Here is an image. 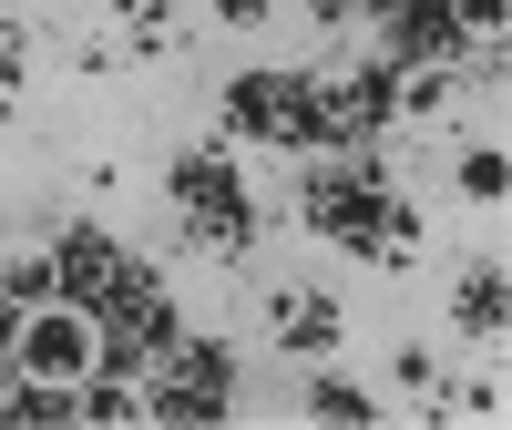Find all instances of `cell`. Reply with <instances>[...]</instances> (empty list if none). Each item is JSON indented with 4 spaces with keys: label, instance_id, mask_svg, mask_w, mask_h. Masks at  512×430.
Here are the masks:
<instances>
[{
    "label": "cell",
    "instance_id": "cell-1",
    "mask_svg": "<svg viewBox=\"0 0 512 430\" xmlns=\"http://www.w3.org/2000/svg\"><path fill=\"white\" fill-rule=\"evenodd\" d=\"M11 359L21 379H93L103 369V318L82 308V297H31V308H11Z\"/></svg>",
    "mask_w": 512,
    "mask_h": 430
},
{
    "label": "cell",
    "instance_id": "cell-2",
    "mask_svg": "<svg viewBox=\"0 0 512 430\" xmlns=\"http://www.w3.org/2000/svg\"><path fill=\"white\" fill-rule=\"evenodd\" d=\"M216 144H287L308 154V72H236L216 103Z\"/></svg>",
    "mask_w": 512,
    "mask_h": 430
},
{
    "label": "cell",
    "instance_id": "cell-3",
    "mask_svg": "<svg viewBox=\"0 0 512 430\" xmlns=\"http://www.w3.org/2000/svg\"><path fill=\"white\" fill-rule=\"evenodd\" d=\"M267 338L287 359H338V349H349V308H338L328 287H277L267 297Z\"/></svg>",
    "mask_w": 512,
    "mask_h": 430
},
{
    "label": "cell",
    "instance_id": "cell-4",
    "mask_svg": "<svg viewBox=\"0 0 512 430\" xmlns=\"http://www.w3.org/2000/svg\"><path fill=\"white\" fill-rule=\"evenodd\" d=\"M451 328L502 349V328H512V267H502V256H472V267H461V287H451Z\"/></svg>",
    "mask_w": 512,
    "mask_h": 430
},
{
    "label": "cell",
    "instance_id": "cell-5",
    "mask_svg": "<svg viewBox=\"0 0 512 430\" xmlns=\"http://www.w3.org/2000/svg\"><path fill=\"white\" fill-rule=\"evenodd\" d=\"M52 267H62V297H82V308H93V297L123 277V246H113L103 226H62V236H52Z\"/></svg>",
    "mask_w": 512,
    "mask_h": 430
},
{
    "label": "cell",
    "instance_id": "cell-6",
    "mask_svg": "<svg viewBox=\"0 0 512 430\" xmlns=\"http://www.w3.org/2000/svg\"><path fill=\"white\" fill-rule=\"evenodd\" d=\"M379 93H390V123H431V113L461 93V62H390V72H379Z\"/></svg>",
    "mask_w": 512,
    "mask_h": 430
},
{
    "label": "cell",
    "instance_id": "cell-7",
    "mask_svg": "<svg viewBox=\"0 0 512 430\" xmlns=\"http://www.w3.org/2000/svg\"><path fill=\"white\" fill-rule=\"evenodd\" d=\"M216 205H246V175H236L226 144H205L175 164V215H216Z\"/></svg>",
    "mask_w": 512,
    "mask_h": 430
},
{
    "label": "cell",
    "instance_id": "cell-8",
    "mask_svg": "<svg viewBox=\"0 0 512 430\" xmlns=\"http://www.w3.org/2000/svg\"><path fill=\"white\" fill-rule=\"evenodd\" d=\"M256 236H267V215L256 205H216V215H185V246L205 256V267H246Z\"/></svg>",
    "mask_w": 512,
    "mask_h": 430
},
{
    "label": "cell",
    "instance_id": "cell-9",
    "mask_svg": "<svg viewBox=\"0 0 512 430\" xmlns=\"http://www.w3.org/2000/svg\"><path fill=\"white\" fill-rule=\"evenodd\" d=\"M113 52H123V62H164V52H185V11H175V0H134Z\"/></svg>",
    "mask_w": 512,
    "mask_h": 430
},
{
    "label": "cell",
    "instance_id": "cell-10",
    "mask_svg": "<svg viewBox=\"0 0 512 430\" xmlns=\"http://www.w3.org/2000/svg\"><path fill=\"white\" fill-rule=\"evenodd\" d=\"M82 420L93 430H144V379L134 369H93L82 379Z\"/></svg>",
    "mask_w": 512,
    "mask_h": 430
},
{
    "label": "cell",
    "instance_id": "cell-11",
    "mask_svg": "<svg viewBox=\"0 0 512 430\" xmlns=\"http://www.w3.org/2000/svg\"><path fill=\"white\" fill-rule=\"evenodd\" d=\"M420 246H431V236H420V215H410V195H390V205H379V226L359 236V256H369V267H410Z\"/></svg>",
    "mask_w": 512,
    "mask_h": 430
},
{
    "label": "cell",
    "instance_id": "cell-12",
    "mask_svg": "<svg viewBox=\"0 0 512 430\" xmlns=\"http://www.w3.org/2000/svg\"><path fill=\"white\" fill-rule=\"evenodd\" d=\"M297 410H308V420H338V430H369V420H379V400L359 390V379H338V369H318Z\"/></svg>",
    "mask_w": 512,
    "mask_h": 430
},
{
    "label": "cell",
    "instance_id": "cell-13",
    "mask_svg": "<svg viewBox=\"0 0 512 430\" xmlns=\"http://www.w3.org/2000/svg\"><path fill=\"white\" fill-rule=\"evenodd\" d=\"M0 297H11V308H31V297H62L52 246H0Z\"/></svg>",
    "mask_w": 512,
    "mask_h": 430
},
{
    "label": "cell",
    "instance_id": "cell-14",
    "mask_svg": "<svg viewBox=\"0 0 512 430\" xmlns=\"http://www.w3.org/2000/svg\"><path fill=\"white\" fill-rule=\"evenodd\" d=\"M441 21H451V41H461V62H472V52H502L512 0H441Z\"/></svg>",
    "mask_w": 512,
    "mask_h": 430
},
{
    "label": "cell",
    "instance_id": "cell-15",
    "mask_svg": "<svg viewBox=\"0 0 512 430\" xmlns=\"http://www.w3.org/2000/svg\"><path fill=\"white\" fill-rule=\"evenodd\" d=\"M451 185H461V205H492V215H502V195H512V154H502V144H472V154L451 164Z\"/></svg>",
    "mask_w": 512,
    "mask_h": 430
},
{
    "label": "cell",
    "instance_id": "cell-16",
    "mask_svg": "<svg viewBox=\"0 0 512 430\" xmlns=\"http://www.w3.org/2000/svg\"><path fill=\"white\" fill-rule=\"evenodd\" d=\"M390 379H400V410H431V400H441V359L420 349V338H400V349H390Z\"/></svg>",
    "mask_w": 512,
    "mask_h": 430
},
{
    "label": "cell",
    "instance_id": "cell-17",
    "mask_svg": "<svg viewBox=\"0 0 512 430\" xmlns=\"http://www.w3.org/2000/svg\"><path fill=\"white\" fill-rule=\"evenodd\" d=\"M267 11H277V0H216V21H226V31H256Z\"/></svg>",
    "mask_w": 512,
    "mask_h": 430
},
{
    "label": "cell",
    "instance_id": "cell-18",
    "mask_svg": "<svg viewBox=\"0 0 512 430\" xmlns=\"http://www.w3.org/2000/svg\"><path fill=\"white\" fill-rule=\"evenodd\" d=\"M11 390H21V359H11V338H0V410H11Z\"/></svg>",
    "mask_w": 512,
    "mask_h": 430
},
{
    "label": "cell",
    "instance_id": "cell-19",
    "mask_svg": "<svg viewBox=\"0 0 512 430\" xmlns=\"http://www.w3.org/2000/svg\"><path fill=\"white\" fill-rule=\"evenodd\" d=\"M103 11H113V21H123V11H134V0H103Z\"/></svg>",
    "mask_w": 512,
    "mask_h": 430
},
{
    "label": "cell",
    "instance_id": "cell-20",
    "mask_svg": "<svg viewBox=\"0 0 512 430\" xmlns=\"http://www.w3.org/2000/svg\"><path fill=\"white\" fill-rule=\"evenodd\" d=\"M0 113H11V93H0Z\"/></svg>",
    "mask_w": 512,
    "mask_h": 430
}]
</instances>
